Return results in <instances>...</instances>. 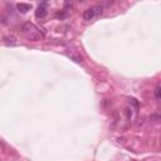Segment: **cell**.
Instances as JSON below:
<instances>
[{
	"instance_id": "cell-1",
	"label": "cell",
	"mask_w": 161,
	"mask_h": 161,
	"mask_svg": "<svg viewBox=\"0 0 161 161\" xmlns=\"http://www.w3.org/2000/svg\"><path fill=\"white\" fill-rule=\"evenodd\" d=\"M22 33L24 34V37L29 40H33V42H38V40H42L44 38V34L39 30V28H37L33 23L30 22H27L23 24L22 27Z\"/></svg>"
},
{
	"instance_id": "cell-2",
	"label": "cell",
	"mask_w": 161,
	"mask_h": 161,
	"mask_svg": "<svg viewBox=\"0 0 161 161\" xmlns=\"http://www.w3.org/2000/svg\"><path fill=\"white\" fill-rule=\"evenodd\" d=\"M102 13V7L101 5H95V7H91L88 9H86L83 12V19L85 20H92L96 15L101 14Z\"/></svg>"
},
{
	"instance_id": "cell-3",
	"label": "cell",
	"mask_w": 161,
	"mask_h": 161,
	"mask_svg": "<svg viewBox=\"0 0 161 161\" xmlns=\"http://www.w3.org/2000/svg\"><path fill=\"white\" fill-rule=\"evenodd\" d=\"M3 43H4V45H7V47H14V45L18 44V39H17L15 35L9 34V35H5V37L3 38Z\"/></svg>"
},
{
	"instance_id": "cell-4",
	"label": "cell",
	"mask_w": 161,
	"mask_h": 161,
	"mask_svg": "<svg viewBox=\"0 0 161 161\" xmlns=\"http://www.w3.org/2000/svg\"><path fill=\"white\" fill-rule=\"evenodd\" d=\"M47 14H48V10H47V8H45V4H40V5L37 8V10H35V17H37L38 19H44V18L47 17Z\"/></svg>"
},
{
	"instance_id": "cell-5",
	"label": "cell",
	"mask_w": 161,
	"mask_h": 161,
	"mask_svg": "<svg viewBox=\"0 0 161 161\" xmlns=\"http://www.w3.org/2000/svg\"><path fill=\"white\" fill-rule=\"evenodd\" d=\"M17 9H18V12H20L22 14H25V13H28V12L32 9V4L18 3V4H17Z\"/></svg>"
},
{
	"instance_id": "cell-6",
	"label": "cell",
	"mask_w": 161,
	"mask_h": 161,
	"mask_svg": "<svg viewBox=\"0 0 161 161\" xmlns=\"http://www.w3.org/2000/svg\"><path fill=\"white\" fill-rule=\"evenodd\" d=\"M68 55H69L74 62H77V63H80V62H82V57L78 55L77 53H68Z\"/></svg>"
},
{
	"instance_id": "cell-7",
	"label": "cell",
	"mask_w": 161,
	"mask_h": 161,
	"mask_svg": "<svg viewBox=\"0 0 161 161\" xmlns=\"http://www.w3.org/2000/svg\"><path fill=\"white\" fill-rule=\"evenodd\" d=\"M155 97H156L157 101L161 102V87H157V88L155 90Z\"/></svg>"
}]
</instances>
